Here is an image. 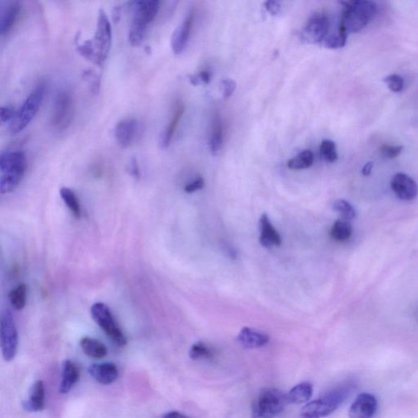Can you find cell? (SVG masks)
I'll return each instance as SVG.
<instances>
[{
    "label": "cell",
    "instance_id": "bcb514c9",
    "mask_svg": "<svg viewBox=\"0 0 418 418\" xmlns=\"http://www.w3.org/2000/svg\"><path fill=\"white\" fill-rule=\"evenodd\" d=\"M373 167V163L369 162L368 164H366L364 165V167L363 168V170H362L363 175L368 176L370 173H371Z\"/></svg>",
    "mask_w": 418,
    "mask_h": 418
},
{
    "label": "cell",
    "instance_id": "d6a6232c",
    "mask_svg": "<svg viewBox=\"0 0 418 418\" xmlns=\"http://www.w3.org/2000/svg\"><path fill=\"white\" fill-rule=\"evenodd\" d=\"M348 34L345 31L340 29L335 34L327 36L324 41V45L327 49H336L343 47L346 44Z\"/></svg>",
    "mask_w": 418,
    "mask_h": 418
},
{
    "label": "cell",
    "instance_id": "d6986e66",
    "mask_svg": "<svg viewBox=\"0 0 418 418\" xmlns=\"http://www.w3.org/2000/svg\"><path fill=\"white\" fill-rule=\"evenodd\" d=\"M260 243L265 248L281 245V238L270 222L267 215H261L259 222Z\"/></svg>",
    "mask_w": 418,
    "mask_h": 418
},
{
    "label": "cell",
    "instance_id": "74e56055",
    "mask_svg": "<svg viewBox=\"0 0 418 418\" xmlns=\"http://www.w3.org/2000/svg\"><path fill=\"white\" fill-rule=\"evenodd\" d=\"M221 88L223 94V98L225 99L229 98L234 94L236 89V83L235 80L227 79L222 80Z\"/></svg>",
    "mask_w": 418,
    "mask_h": 418
},
{
    "label": "cell",
    "instance_id": "cb8c5ba5",
    "mask_svg": "<svg viewBox=\"0 0 418 418\" xmlns=\"http://www.w3.org/2000/svg\"><path fill=\"white\" fill-rule=\"evenodd\" d=\"M312 395V384L305 382L294 387L291 391L287 394V397L289 403H295V405H302V403L310 401Z\"/></svg>",
    "mask_w": 418,
    "mask_h": 418
},
{
    "label": "cell",
    "instance_id": "f35d334b",
    "mask_svg": "<svg viewBox=\"0 0 418 418\" xmlns=\"http://www.w3.org/2000/svg\"><path fill=\"white\" fill-rule=\"evenodd\" d=\"M17 111L11 107H2L0 108V118L3 123L12 122L15 118Z\"/></svg>",
    "mask_w": 418,
    "mask_h": 418
},
{
    "label": "cell",
    "instance_id": "60d3db41",
    "mask_svg": "<svg viewBox=\"0 0 418 418\" xmlns=\"http://www.w3.org/2000/svg\"><path fill=\"white\" fill-rule=\"evenodd\" d=\"M265 8L272 14V15H277L280 10V3L278 1H270L265 2L264 3Z\"/></svg>",
    "mask_w": 418,
    "mask_h": 418
},
{
    "label": "cell",
    "instance_id": "9c48e42d",
    "mask_svg": "<svg viewBox=\"0 0 418 418\" xmlns=\"http://www.w3.org/2000/svg\"><path fill=\"white\" fill-rule=\"evenodd\" d=\"M74 116V99L68 90L60 91L54 100L51 125L56 131L68 130Z\"/></svg>",
    "mask_w": 418,
    "mask_h": 418
},
{
    "label": "cell",
    "instance_id": "d4e9b609",
    "mask_svg": "<svg viewBox=\"0 0 418 418\" xmlns=\"http://www.w3.org/2000/svg\"><path fill=\"white\" fill-rule=\"evenodd\" d=\"M76 49L79 52V54L84 56L85 59H87L93 64H96L99 66H102L103 64L100 60L99 56L98 55V52L96 49L93 45V42L92 40H87L85 41H80L79 38V33L77 34V37H76Z\"/></svg>",
    "mask_w": 418,
    "mask_h": 418
},
{
    "label": "cell",
    "instance_id": "277c9868",
    "mask_svg": "<svg viewBox=\"0 0 418 418\" xmlns=\"http://www.w3.org/2000/svg\"><path fill=\"white\" fill-rule=\"evenodd\" d=\"M353 388L350 386L332 389L316 401L308 403L302 408V418H322L335 412L350 395Z\"/></svg>",
    "mask_w": 418,
    "mask_h": 418
},
{
    "label": "cell",
    "instance_id": "7a4b0ae2",
    "mask_svg": "<svg viewBox=\"0 0 418 418\" xmlns=\"http://www.w3.org/2000/svg\"><path fill=\"white\" fill-rule=\"evenodd\" d=\"M26 170L24 152L6 151L0 156V192L11 193L20 185Z\"/></svg>",
    "mask_w": 418,
    "mask_h": 418
},
{
    "label": "cell",
    "instance_id": "8fae6325",
    "mask_svg": "<svg viewBox=\"0 0 418 418\" xmlns=\"http://www.w3.org/2000/svg\"><path fill=\"white\" fill-rule=\"evenodd\" d=\"M330 28V18L325 13L314 14L303 26L301 37L307 44L316 45L325 41Z\"/></svg>",
    "mask_w": 418,
    "mask_h": 418
},
{
    "label": "cell",
    "instance_id": "1f68e13d",
    "mask_svg": "<svg viewBox=\"0 0 418 418\" xmlns=\"http://www.w3.org/2000/svg\"><path fill=\"white\" fill-rule=\"evenodd\" d=\"M189 357L194 360L201 359H209L213 358L215 353H213L209 346L203 343V341H198V343H194L192 346L191 350H189Z\"/></svg>",
    "mask_w": 418,
    "mask_h": 418
},
{
    "label": "cell",
    "instance_id": "4fadbf2b",
    "mask_svg": "<svg viewBox=\"0 0 418 418\" xmlns=\"http://www.w3.org/2000/svg\"><path fill=\"white\" fill-rule=\"evenodd\" d=\"M392 189L397 197L403 201H412L418 194V187L415 180L405 173H397L392 180Z\"/></svg>",
    "mask_w": 418,
    "mask_h": 418
},
{
    "label": "cell",
    "instance_id": "8992f818",
    "mask_svg": "<svg viewBox=\"0 0 418 418\" xmlns=\"http://www.w3.org/2000/svg\"><path fill=\"white\" fill-rule=\"evenodd\" d=\"M45 91L44 84L38 85L23 102L15 118L11 122L10 130L13 134L22 132L34 118L44 99Z\"/></svg>",
    "mask_w": 418,
    "mask_h": 418
},
{
    "label": "cell",
    "instance_id": "5b68a950",
    "mask_svg": "<svg viewBox=\"0 0 418 418\" xmlns=\"http://www.w3.org/2000/svg\"><path fill=\"white\" fill-rule=\"evenodd\" d=\"M289 403L287 394L274 388L265 389L259 393L251 405V418H274Z\"/></svg>",
    "mask_w": 418,
    "mask_h": 418
},
{
    "label": "cell",
    "instance_id": "ba28073f",
    "mask_svg": "<svg viewBox=\"0 0 418 418\" xmlns=\"http://www.w3.org/2000/svg\"><path fill=\"white\" fill-rule=\"evenodd\" d=\"M0 345L4 360L10 362L17 353L18 332L15 321L9 310L2 312L0 319Z\"/></svg>",
    "mask_w": 418,
    "mask_h": 418
},
{
    "label": "cell",
    "instance_id": "4dcf8cb0",
    "mask_svg": "<svg viewBox=\"0 0 418 418\" xmlns=\"http://www.w3.org/2000/svg\"><path fill=\"white\" fill-rule=\"evenodd\" d=\"M84 82L88 84L90 93L97 95L101 88V75L93 69L84 70L82 75Z\"/></svg>",
    "mask_w": 418,
    "mask_h": 418
},
{
    "label": "cell",
    "instance_id": "5bb4252c",
    "mask_svg": "<svg viewBox=\"0 0 418 418\" xmlns=\"http://www.w3.org/2000/svg\"><path fill=\"white\" fill-rule=\"evenodd\" d=\"M194 20V11L189 12L184 21L175 30L171 40L173 52L176 55L182 54L186 49L189 36L192 30V26Z\"/></svg>",
    "mask_w": 418,
    "mask_h": 418
},
{
    "label": "cell",
    "instance_id": "83f0119b",
    "mask_svg": "<svg viewBox=\"0 0 418 418\" xmlns=\"http://www.w3.org/2000/svg\"><path fill=\"white\" fill-rule=\"evenodd\" d=\"M27 288L25 284H18L8 294L9 302L17 311H22L26 305Z\"/></svg>",
    "mask_w": 418,
    "mask_h": 418
},
{
    "label": "cell",
    "instance_id": "f1b7e54d",
    "mask_svg": "<svg viewBox=\"0 0 418 418\" xmlns=\"http://www.w3.org/2000/svg\"><path fill=\"white\" fill-rule=\"evenodd\" d=\"M353 226L345 220L336 221L332 226L330 235L332 239L339 242H343L350 238L353 235Z\"/></svg>",
    "mask_w": 418,
    "mask_h": 418
},
{
    "label": "cell",
    "instance_id": "52a82bcc",
    "mask_svg": "<svg viewBox=\"0 0 418 418\" xmlns=\"http://www.w3.org/2000/svg\"><path fill=\"white\" fill-rule=\"evenodd\" d=\"M91 315L93 320L114 343L121 348L127 345L125 334L118 325L110 308L106 304L103 302L94 303L91 307Z\"/></svg>",
    "mask_w": 418,
    "mask_h": 418
},
{
    "label": "cell",
    "instance_id": "f546056e",
    "mask_svg": "<svg viewBox=\"0 0 418 418\" xmlns=\"http://www.w3.org/2000/svg\"><path fill=\"white\" fill-rule=\"evenodd\" d=\"M314 154L312 151L306 150L299 153L294 158L288 161V169L301 170L310 168L314 163Z\"/></svg>",
    "mask_w": 418,
    "mask_h": 418
},
{
    "label": "cell",
    "instance_id": "ffe728a7",
    "mask_svg": "<svg viewBox=\"0 0 418 418\" xmlns=\"http://www.w3.org/2000/svg\"><path fill=\"white\" fill-rule=\"evenodd\" d=\"M21 11V3L16 1L9 3L7 7L3 9L0 20V33L2 36L8 35L13 30L20 17Z\"/></svg>",
    "mask_w": 418,
    "mask_h": 418
},
{
    "label": "cell",
    "instance_id": "44dd1931",
    "mask_svg": "<svg viewBox=\"0 0 418 418\" xmlns=\"http://www.w3.org/2000/svg\"><path fill=\"white\" fill-rule=\"evenodd\" d=\"M25 410L41 412L45 407V389L42 381H37L31 387L28 401L23 403Z\"/></svg>",
    "mask_w": 418,
    "mask_h": 418
},
{
    "label": "cell",
    "instance_id": "f6af8a7d",
    "mask_svg": "<svg viewBox=\"0 0 418 418\" xmlns=\"http://www.w3.org/2000/svg\"><path fill=\"white\" fill-rule=\"evenodd\" d=\"M121 16V6H117L114 9L113 11V19L116 22L120 20Z\"/></svg>",
    "mask_w": 418,
    "mask_h": 418
},
{
    "label": "cell",
    "instance_id": "603a6c76",
    "mask_svg": "<svg viewBox=\"0 0 418 418\" xmlns=\"http://www.w3.org/2000/svg\"><path fill=\"white\" fill-rule=\"evenodd\" d=\"M79 346L84 353L90 358L101 359L106 357L108 353L107 346L102 341L92 337H83L79 341Z\"/></svg>",
    "mask_w": 418,
    "mask_h": 418
},
{
    "label": "cell",
    "instance_id": "836d02e7",
    "mask_svg": "<svg viewBox=\"0 0 418 418\" xmlns=\"http://www.w3.org/2000/svg\"><path fill=\"white\" fill-rule=\"evenodd\" d=\"M334 209L345 221L353 219L355 217V208L344 199H339V201H335Z\"/></svg>",
    "mask_w": 418,
    "mask_h": 418
},
{
    "label": "cell",
    "instance_id": "ee69618b",
    "mask_svg": "<svg viewBox=\"0 0 418 418\" xmlns=\"http://www.w3.org/2000/svg\"><path fill=\"white\" fill-rule=\"evenodd\" d=\"M163 418H188V417L182 415V413H180L179 412L173 411V412H169L168 413H166V415L164 416Z\"/></svg>",
    "mask_w": 418,
    "mask_h": 418
},
{
    "label": "cell",
    "instance_id": "4316f807",
    "mask_svg": "<svg viewBox=\"0 0 418 418\" xmlns=\"http://www.w3.org/2000/svg\"><path fill=\"white\" fill-rule=\"evenodd\" d=\"M60 194L61 199L65 203V206L70 209V212L73 213L75 217L79 219L82 217V206L79 201L77 196L72 191V189L68 187H63L60 189Z\"/></svg>",
    "mask_w": 418,
    "mask_h": 418
},
{
    "label": "cell",
    "instance_id": "6da1fadb",
    "mask_svg": "<svg viewBox=\"0 0 418 418\" xmlns=\"http://www.w3.org/2000/svg\"><path fill=\"white\" fill-rule=\"evenodd\" d=\"M343 11L339 27L348 33H356L368 25L376 15L377 6L368 0L341 2Z\"/></svg>",
    "mask_w": 418,
    "mask_h": 418
},
{
    "label": "cell",
    "instance_id": "7402d4cb",
    "mask_svg": "<svg viewBox=\"0 0 418 418\" xmlns=\"http://www.w3.org/2000/svg\"><path fill=\"white\" fill-rule=\"evenodd\" d=\"M79 370L72 361L65 360L63 366V376L60 384L61 394H68L79 379Z\"/></svg>",
    "mask_w": 418,
    "mask_h": 418
},
{
    "label": "cell",
    "instance_id": "d590c367",
    "mask_svg": "<svg viewBox=\"0 0 418 418\" xmlns=\"http://www.w3.org/2000/svg\"><path fill=\"white\" fill-rule=\"evenodd\" d=\"M385 82L387 83L389 90L394 93L401 92L403 88V84H405L403 79L401 75H392L387 76V77L385 79Z\"/></svg>",
    "mask_w": 418,
    "mask_h": 418
},
{
    "label": "cell",
    "instance_id": "7c38bea8",
    "mask_svg": "<svg viewBox=\"0 0 418 418\" xmlns=\"http://www.w3.org/2000/svg\"><path fill=\"white\" fill-rule=\"evenodd\" d=\"M376 397L369 393L360 394L349 410L350 418H373L378 411Z\"/></svg>",
    "mask_w": 418,
    "mask_h": 418
},
{
    "label": "cell",
    "instance_id": "b9f144b4",
    "mask_svg": "<svg viewBox=\"0 0 418 418\" xmlns=\"http://www.w3.org/2000/svg\"><path fill=\"white\" fill-rule=\"evenodd\" d=\"M130 174L136 179H139L141 177V172L139 162L136 158H132L130 164Z\"/></svg>",
    "mask_w": 418,
    "mask_h": 418
},
{
    "label": "cell",
    "instance_id": "484cf974",
    "mask_svg": "<svg viewBox=\"0 0 418 418\" xmlns=\"http://www.w3.org/2000/svg\"><path fill=\"white\" fill-rule=\"evenodd\" d=\"M223 137H224V134H223L222 122L220 116L217 115L215 121H213L212 135L210 141H209V146H210V150L212 155H218L222 150L223 139H224Z\"/></svg>",
    "mask_w": 418,
    "mask_h": 418
},
{
    "label": "cell",
    "instance_id": "9a60e30c",
    "mask_svg": "<svg viewBox=\"0 0 418 418\" xmlns=\"http://www.w3.org/2000/svg\"><path fill=\"white\" fill-rule=\"evenodd\" d=\"M137 123L134 118H123L116 127V139L118 146L123 149L127 148L132 144L137 132Z\"/></svg>",
    "mask_w": 418,
    "mask_h": 418
},
{
    "label": "cell",
    "instance_id": "30bf717a",
    "mask_svg": "<svg viewBox=\"0 0 418 418\" xmlns=\"http://www.w3.org/2000/svg\"><path fill=\"white\" fill-rule=\"evenodd\" d=\"M112 39V29L110 19L103 9H100L98 16L96 31L93 40L102 64L107 60L110 52Z\"/></svg>",
    "mask_w": 418,
    "mask_h": 418
},
{
    "label": "cell",
    "instance_id": "8d00e7d4",
    "mask_svg": "<svg viewBox=\"0 0 418 418\" xmlns=\"http://www.w3.org/2000/svg\"><path fill=\"white\" fill-rule=\"evenodd\" d=\"M402 150L401 146L384 145L381 148V153L385 158L394 159L400 155Z\"/></svg>",
    "mask_w": 418,
    "mask_h": 418
},
{
    "label": "cell",
    "instance_id": "ab89813d",
    "mask_svg": "<svg viewBox=\"0 0 418 418\" xmlns=\"http://www.w3.org/2000/svg\"><path fill=\"white\" fill-rule=\"evenodd\" d=\"M204 187V180L203 178H199L194 180L193 183L187 185L185 187V192L187 193H193L201 189Z\"/></svg>",
    "mask_w": 418,
    "mask_h": 418
},
{
    "label": "cell",
    "instance_id": "3957f363",
    "mask_svg": "<svg viewBox=\"0 0 418 418\" xmlns=\"http://www.w3.org/2000/svg\"><path fill=\"white\" fill-rule=\"evenodd\" d=\"M158 0H141L132 3V17L128 31V40L132 46H139L144 41L147 26L159 12Z\"/></svg>",
    "mask_w": 418,
    "mask_h": 418
},
{
    "label": "cell",
    "instance_id": "7dc6e473",
    "mask_svg": "<svg viewBox=\"0 0 418 418\" xmlns=\"http://www.w3.org/2000/svg\"><path fill=\"white\" fill-rule=\"evenodd\" d=\"M417 320H418V311H417Z\"/></svg>",
    "mask_w": 418,
    "mask_h": 418
},
{
    "label": "cell",
    "instance_id": "2e32d148",
    "mask_svg": "<svg viewBox=\"0 0 418 418\" xmlns=\"http://www.w3.org/2000/svg\"><path fill=\"white\" fill-rule=\"evenodd\" d=\"M236 339L244 348L256 349L267 345L270 340V336L267 334H265V332L245 327L241 330Z\"/></svg>",
    "mask_w": 418,
    "mask_h": 418
},
{
    "label": "cell",
    "instance_id": "e575fe53",
    "mask_svg": "<svg viewBox=\"0 0 418 418\" xmlns=\"http://www.w3.org/2000/svg\"><path fill=\"white\" fill-rule=\"evenodd\" d=\"M320 154L327 162L334 163L337 160L335 142L331 140L323 141L320 146Z\"/></svg>",
    "mask_w": 418,
    "mask_h": 418
},
{
    "label": "cell",
    "instance_id": "e0dca14e",
    "mask_svg": "<svg viewBox=\"0 0 418 418\" xmlns=\"http://www.w3.org/2000/svg\"><path fill=\"white\" fill-rule=\"evenodd\" d=\"M89 374L99 383L110 385L118 376L117 366L113 363L93 364L88 369Z\"/></svg>",
    "mask_w": 418,
    "mask_h": 418
},
{
    "label": "cell",
    "instance_id": "ac0fdd59",
    "mask_svg": "<svg viewBox=\"0 0 418 418\" xmlns=\"http://www.w3.org/2000/svg\"><path fill=\"white\" fill-rule=\"evenodd\" d=\"M184 111L183 103L178 102L175 104L173 116L160 136V144L162 148H167L172 142L175 132L177 130L179 123L184 115Z\"/></svg>",
    "mask_w": 418,
    "mask_h": 418
},
{
    "label": "cell",
    "instance_id": "7bdbcfd3",
    "mask_svg": "<svg viewBox=\"0 0 418 418\" xmlns=\"http://www.w3.org/2000/svg\"><path fill=\"white\" fill-rule=\"evenodd\" d=\"M197 75L198 79L201 83L206 84H209L211 80L212 75L208 70H201Z\"/></svg>",
    "mask_w": 418,
    "mask_h": 418
}]
</instances>
